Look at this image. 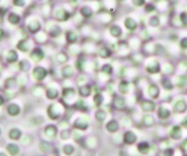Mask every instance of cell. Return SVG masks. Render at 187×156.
<instances>
[{
  "mask_svg": "<svg viewBox=\"0 0 187 156\" xmlns=\"http://www.w3.org/2000/svg\"><path fill=\"white\" fill-rule=\"evenodd\" d=\"M101 71H102V72H105L106 74H110V75H111V73L112 72V67H111V65H105V66L102 67Z\"/></svg>",
  "mask_w": 187,
  "mask_h": 156,
  "instance_id": "41",
  "label": "cell"
},
{
  "mask_svg": "<svg viewBox=\"0 0 187 156\" xmlns=\"http://www.w3.org/2000/svg\"><path fill=\"white\" fill-rule=\"evenodd\" d=\"M0 135H1V129H0Z\"/></svg>",
  "mask_w": 187,
  "mask_h": 156,
  "instance_id": "52",
  "label": "cell"
},
{
  "mask_svg": "<svg viewBox=\"0 0 187 156\" xmlns=\"http://www.w3.org/2000/svg\"><path fill=\"white\" fill-rule=\"evenodd\" d=\"M154 118L151 117V116H146L143 118V124L144 125H147V126H151L154 124Z\"/></svg>",
  "mask_w": 187,
  "mask_h": 156,
  "instance_id": "36",
  "label": "cell"
},
{
  "mask_svg": "<svg viewBox=\"0 0 187 156\" xmlns=\"http://www.w3.org/2000/svg\"><path fill=\"white\" fill-rule=\"evenodd\" d=\"M6 62L9 64H13L18 60V54L15 50H10L6 54Z\"/></svg>",
  "mask_w": 187,
  "mask_h": 156,
  "instance_id": "6",
  "label": "cell"
},
{
  "mask_svg": "<svg viewBox=\"0 0 187 156\" xmlns=\"http://www.w3.org/2000/svg\"><path fill=\"white\" fill-rule=\"evenodd\" d=\"M90 156H92V155H90Z\"/></svg>",
  "mask_w": 187,
  "mask_h": 156,
  "instance_id": "53",
  "label": "cell"
},
{
  "mask_svg": "<svg viewBox=\"0 0 187 156\" xmlns=\"http://www.w3.org/2000/svg\"><path fill=\"white\" fill-rule=\"evenodd\" d=\"M111 55V50L109 48L103 47L102 49H100V50H99V56H100L101 58L106 59V58L110 57Z\"/></svg>",
  "mask_w": 187,
  "mask_h": 156,
  "instance_id": "26",
  "label": "cell"
},
{
  "mask_svg": "<svg viewBox=\"0 0 187 156\" xmlns=\"http://www.w3.org/2000/svg\"><path fill=\"white\" fill-rule=\"evenodd\" d=\"M80 13L86 19L91 18L93 16V10L89 6H83L80 10Z\"/></svg>",
  "mask_w": 187,
  "mask_h": 156,
  "instance_id": "16",
  "label": "cell"
},
{
  "mask_svg": "<svg viewBox=\"0 0 187 156\" xmlns=\"http://www.w3.org/2000/svg\"><path fill=\"white\" fill-rule=\"evenodd\" d=\"M165 155L166 156H172L173 155V150L171 149H168L165 151Z\"/></svg>",
  "mask_w": 187,
  "mask_h": 156,
  "instance_id": "47",
  "label": "cell"
},
{
  "mask_svg": "<svg viewBox=\"0 0 187 156\" xmlns=\"http://www.w3.org/2000/svg\"><path fill=\"white\" fill-rule=\"evenodd\" d=\"M0 156H8L5 152H0Z\"/></svg>",
  "mask_w": 187,
  "mask_h": 156,
  "instance_id": "50",
  "label": "cell"
},
{
  "mask_svg": "<svg viewBox=\"0 0 187 156\" xmlns=\"http://www.w3.org/2000/svg\"><path fill=\"white\" fill-rule=\"evenodd\" d=\"M170 112L168 110L165 109V108H160L159 109V112H158V116L162 119H167V117H169Z\"/></svg>",
  "mask_w": 187,
  "mask_h": 156,
  "instance_id": "31",
  "label": "cell"
},
{
  "mask_svg": "<svg viewBox=\"0 0 187 156\" xmlns=\"http://www.w3.org/2000/svg\"><path fill=\"white\" fill-rule=\"evenodd\" d=\"M17 49L19 50L23 51V53H27V51L29 50V44H28V42L25 39H23V40H21V41L18 42Z\"/></svg>",
  "mask_w": 187,
  "mask_h": 156,
  "instance_id": "20",
  "label": "cell"
},
{
  "mask_svg": "<svg viewBox=\"0 0 187 156\" xmlns=\"http://www.w3.org/2000/svg\"><path fill=\"white\" fill-rule=\"evenodd\" d=\"M51 148H52V146L48 142H42L40 144V150H42L43 151H49L51 150Z\"/></svg>",
  "mask_w": 187,
  "mask_h": 156,
  "instance_id": "39",
  "label": "cell"
},
{
  "mask_svg": "<svg viewBox=\"0 0 187 156\" xmlns=\"http://www.w3.org/2000/svg\"><path fill=\"white\" fill-rule=\"evenodd\" d=\"M5 102H6V97H5V95L2 94V93H0V107H2L4 104H5Z\"/></svg>",
  "mask_w": 187,
  "mask_h": 156,
  "instance_id": "46",
  "label": "cell"
},
{
  "mask_svg": "<svg viewBox=\"0 0 187 156\" xmlns=\"http://www.w3.org/2000/svg\"><path fill=\"white\" fill-rule=\"evenodd\" d=\"M54 18L55 20L59 21V22H63V21H67L70 18V13L64 10V9H59L55 11L54 13Z\"/></svg>",
  "mask_w": 187,
  "mask_h": 156,
  "instance_id": "2",
  "label": "cell"
},
{
  "mask_svg": "<svg viewBox=\"0 0 187 156\" xmlns=\"http://www.w3.org/2000/svg\"><path fill=\"white\" fill-rule=\"evenodd\" d=\"M137 139L136 135L133 132H126L124 136V141L126 144H133Z\"/></svg>",
  "mask_w": 187,
  "mask_h": 156,
  "instance_id": "14",
  "label": "cell"
},
{
  "mask_svg": "<svg viewBox=\"0 0 187 156\" xmlns=\"http://www.w3.org/2000/svg\"><path fill=\"white\" fill-rule=\"evenodd\" d=\"M7 113L10 116L15 117L21 113V108L19 105H17L16 103H11L10 105H8V107H7Z\"/></svg>",
  "mask_w": 187,
  "mask_h": 156,
  "instance_id": "3",
  "label": "cell"
},
{
  "mask_svg": "<svg viewBox=\"0 0 187 156\" xmlns=\"http://www.w3.org/2000/svg\"><path fill=\"white\" fill-rule=\"evenodd\" d=\"M8 20L10 22V24H13V25H16V24H19L20 22H21V16H19L17 13H14V12H11L8 16Z\"/></svg>",
  "mask_w": 187,
  "mask_h": 156,
  "instance_id": "13",
  "label": "cell"
},
{
  "mask_svg": "<svg viewBox=\"0 0 187 156\" xmlns=\"http://www.w3.org/2000/svg\"><path fill=\"white\" fill-rule=\"evenodd\" d=\"M162 85H163V87L166 88L167 90H171V89L173 88V85H172L171 82H170L169 80H164L162 81Z\"/></svg>",
  "mask_w": 187,
  "mask_h": 156,
  "instance_id": "40",
  "label": "cell"
},
{
  "mask_svg": "<svg viewBox=\"0 0 187 156\" xmlns=\"http://www.w3.org/2000/svg\"><path fill=\"white\" fill-rule=\"evenodd\" d=\"M137 150L141 153H147L149 151V144L146 142H141L137 145Z\"/></svg>",
  "mask_w": 187,
  "mask_h": 156,
  "instance_id": "29",
  "label": "cell"
},
{
  "mask_svg": "<svg viewBox=\"0 0 187 156\" xmlns=\"http://www.w3.org/2000/svg\"><path fill=\"white\" fill-rule=\"evenodd\" d=\"M7 150L8 152L11 155V156H16L19 152H20V149L19 147L14 144V143H10L7 146Z\"/></svg>",
  "mask_w": 187,
  "mask_h": 156,
  "instance_id": "15",
  "label": "cell"
},
{
  "mask_svg": "<svg viewBox=\"0 0 187 156\" xmlns=\"http://www.w3.org/2000/svg\"><path fill=\"white\" fill-rule=\"evenodd\" d=\"M21 131L17 128H13V129H11L10 132H9V137L12 140H17L20 138L21 136Z\"/></svg>",
  "mask_w": 187,
  "mask_h": 156,
  "instance_id": "22",
  "label": "cell"
},
{
  "mask_svg": "<svg viewBox=\"0 0 187 156\" xmlns=\"http://www.w3.org/2000/svg\"><path fill=\"white\" fill-rule=\"evenodd\" d=\"M182 125H184L185 127H187V119L182 122Z\"/></svg>",
  "mask_w": 187,
  "mask_h": 156,
  "instance_id": "49",
  "label": "cell"
},
{
  "mask_svg": "<svg viewBox=\"0 0 187 156\" xmlns=\"http://www.w3.org/2000/svg\"><path fill=\"white\" fill-rule=\"evenodd\" d=\"M57 129L54 125H48L45 128V134L49 137H54L56 135Z\"/></svg>",
  "mask_w": 187,
  "mask_h": 156,
  "instance_id": "23",
  "label": "cell"
},
{
  "mask_svg": "<svg viewBox=\"0 0 187 156\" xmlns=\"http://www.w3.org/2000/svg\"><path fill=\"white\" fill-rule=\"evenodd\" d=\"M27 28H28V31H29L30 33L36 34V33H37V32L40 30L41 24H40V23H39L37 20H33V21H31V22L28 24Z\"/></svg>",
  "mask_w": 187,
  "mask_h": 156,
  "instance_id": "7",
  "label": "cell"
},
{
  "mask_svg": "<svg viewBox=\"0 0 187 156\" xmlns=\"http://www.w3.org/2000/svg\"><path fill=\"white\" fill-rule=\"evenodd\" d=\"M66 37H67V41L69 44H73V43H75L78 40V35L74 31H68L67 33Z\"/></svg>",
  "mask_w": 187,
  "mask_h": 156,
  "instance_id": "21",
  "label": "cell"
},
{
  "mask_svg": "<svg viewBox=\"0 0 187 156\" xmlns=\"http://www.w3.org/2000/svg\"><path fill=\"white\" fill-rule=\"evenodd\" d=\"M75 126L77 128H80V129H86L88 127V124L85 121L81 120V119H78L75 122Z\"/></svg>",
  "mask_w": 187,
  "mask_h": 156,
  "instance_id": "32",
  "label": "cell"
},
{
  "mask_svg": "<svg viewBox=\"0 0 187 156\" xmlns=\"http://www.w3.org/2000/svg\"><path fill=\"white\" fill-rule=\"evenodd\" d=\"M140 106H141V109L144 111H149V112L154 111L155 109V104L152 101H149V100L142 101L141 103H140Z\"/></svg>",
  "mask_w": 187,
  "mask_h": 156,
  "instance_id": "9",
  "label": "cell"
},
{
  "mask_svg": "<svg viewBox=\"0 0 187 156\" xmlns=\"http://www.w3.org/2000/svg\"><path fill=\"white\" fill-rule=\"evenodd\" d=\"M30 57L33 59V61L35 62H40L43 58H44V53L43 50L39 48H35L32 50L31 54H30Z\"/></svg>",
  "mask_w": 187,
  "mask_h": 156,
  "instance_id": "4",
  "label": "cell"
},
{
  "mask_svg": "<svg viewBox=\"0 0 187 156\" xmlns=\"http://www.w3.org/2000/svg\"><path fill=\"white\" fill-rule=\"evenodd\" d=\"M106 116H107V114H106V112H104L103 110H98V111L96 113V118H97V120L99 121V122H103V121L105 120Z\"/></svg>",
  "mask_w": 187,
  "mask_h": 156,
  "instance_id": "35",
  "label": "cell"
},
{
  "mask_svg": "<svg viewBox=\"0 0 187 156\" xmlns=\"http://www.w3.org/2000/svg\"><path fill=\"white\" fill-rule=\"evenodd\" d=\"M63 151L67 154V155H70L73 151H74V147L71 145H66L63 148Z\"/></svg>",
  "mask_w": 187,
  "mask_h": 156,
  "instance_id": "38",
  "label": "cell"
},
{
  "mask_svg": "<svg viewBox=\"0 0 187 156\" xmlns=\"http://www.w3.org/2000/svg\"><path fill=\"white\" fill-rule=\"evenodd\" d=\"M94 101H95V103L97 104V106H99L100 104L102 103L103 101V96L101 93H97L95 96H94Z\"/></svg>",
  "mask_w": 187,
  "mask_h": 156,
  "instance_id": "37",
  "label": "cell"
},
{
  "mask_svg": "<svg viewBox=\"0 0 187 156\" xmlns=\"http://www.w3.org/2000/svg\"><path fill=\"white\" fill-rule=\"evenodd\" d=\"M79 93L80 95H81L82 97H88L91 93V87L88 85H84L82 86L80 90H79Z\"/></svg>",
  "mask_w": 187,
  "mask_h": 156,
  "instance_id": "25",
  "label": "cell"
},
{
  "mask_svg": "<svg viewBox=\"0 0 187 156\" xmlns=\"http://www.w3.org/2000/svg\"><path fill=\"white\" fill-rule=\"evenodd\" d=\"M149 93L153 98H157L160 93V90H159L158 86L154 83L151 84L149 87Z\"/></svg>",
  "mask_w": 187,
  "mask_h": 156,
  "instance_id": "17",
  "label": "cell"
},
{
  "mask_svg": "<svg viewBox=\"0 0 187 156\" xmlns=\"http://www.w3.org/2000/svg\"><path fill=\"white\" fill-rule=\"evenodd\" d=\"M46 94H47V97H48L49 99H55V98L58 97V92L54 88L48 89V90H47V92H46Z\"/></svg>",
  "mask_w": 187,
  "mask_h": 156,
  "instance_id": "27",
  "label": "cell"
},
{
  "mask_svg": "<svg viewBox=\"0 0 187 156\" xmlns=\"http://www.w3.org/2000/svg\"><path fill=\"white\" fill-rule=\"evenodd\" d=\"M4 37H5V31L2 28H0V41H1Z\"/></svg>",
  "mask_w": 187,
  "mask_h": 156,
  "instance_id": "48",
  "label": "cell"
},
{
  "mask_svg": "<svg viewBox=\"0 0 187 156\" xmlns=\"http://www.w3.org/2000/svg\"><path fill=\"white\" fill-rule=\"evenodd\" d=\"M47 110H48V111H47V112H48V116L52 120H56L61 115V113L58 111V107L56 106V104H53V105H51Z\"/></svg>",
  "mask_w": 187,
  "mask_h": 156,
  "instance_id": "5",
  "label": "cell"
},
{
  "mask_svg": "<svg viewBox=\"0 0 187 156\" xmlns=\"http://www.w3.org/2000/svg\"><path fill=\"white\" fill-rule=\"evenodd\" d=\"M110 34L112 37H120L123 35V30H122V28L119 25L114 24V25L111 26V28H110Z\"/></svg>",
  "mask_w": 187,
  "mask_h": 156,
  "instance_id": "11",
  "label": "cell"
},
{
  "mask_svg": "<svg viewBox=\"0 0 187 156\" xmlns=\"http://www.w3.org/2000/svg\"><path fill=\"white\" fill-rule=\"evenodd\" d=\"M107 129H108V131H110L111 133L117 131L118 130V124L116 123V121H111L110 123H108Z\"/></svg>",
  "mask_w": 187,
  "mask_h": 156,
  "instance_id": "30",
  "label": "cell"
},
{
  "mask_svg": "<svg viewBox=\"0 0 187 156\" xmlns=\"http://www.w3.org/2000/svg\"><path fill=\"white\" fill-rule=\"evenodd\" d=\"M174 110L177 112H183L186 110V104L183 100H179L175 103Z\"/></svg>",
  "mask_w": 187,
  "mask_h": 156,
  "instance_id": "18",
  "label": "cell"
},
{
  "mask_svg": "<svg viewBox=\"0 0 187 156\" xmlns=\"http://www.w3.org/2000/svg\"><path fill=\"white\" fill-rule=\"evenodd\" d=\"M132 3L136 7H141L145 5V0H132Z\"/></svg>",
  "mask_w": 187,
  "mask_h": 156,
  "instance_id": "42",
  "label": "cell"
},
{
  "mask_svg": "<svg viewBox=\"0 0 187 156\" xmlns=\"http://www.w3.org/2000/svg\"><path fill=\"white\" fill-rule=\"evenodd\" d=\"M18 85V81L15 78H9L4 81V87L7 90H13Z\"/></svg>",
  "mask_w": 187,
  "mask_h": 156,
  "instance_id": "10",
  "label": "cell"
},
{
  "mask_svg": "<svg viewBox=\"0 0 187 156\" xmlns=\"http://www.w3.org/2000/svg\"><path fill=\"white\" fill-rule=\"evenodd\" d=\"M180 47L182 49H187V37H183L181 40H180Z\"/></svg>",
  "mask_w": 187,
  "mask_h": 156,
  "instance_id": "45",
  "label": "cell"
},
{
  "mask_svg": "<svg viewBox=\"0 0 187 156\" xmlns=\"http://www.w3.org/2000/svg\"><path fill=\"white\" fill-rule=\"evenodd\" d=\"M146 70L149 73H157V72L160 71V65L158 64V62L154 61V62H153L151 65H149L147 67Z\"/></svg>",
  "mask_w": 187,
  "mask_h": 156,
  "instance_id": "19",
  "label": "cell"
},
{
  "mask_svg": "<svg viewBox=\"0 0 187 156\" xmlns=\"http://www.w3.org/2000/svg\"><path fill=\"white\" fill-rule=\"evenodd\" d=\"M159 18L157 16H152L150 18V21H149V24L153 27H156L159 25Z\"/></svg>",
  "mask_w": 187,
  "mask_h": 156,
  "instance_id": "34",
  "label": "cell"
},
{
  "mask_svg": "<svg viewBox=\"0 0 187 156\" xmlns=\"http://www.w3.org/2000/svg\"><path fill=\"white\" fill-rule=\"evenodd\" d=\"M113 104H114V107L116 110H123L124 107H125V103H124V97L122 96H118V97H115L114 98V101H113Z\"/></svg>",
  "mask_w": 187,
  "mask_h": 156,
  "instance_id": "12",
  "label": "cell"
},
{
  "mask_svg": "<svg viewBox=\"0 0 187 156\" xmlns=\"http://www.w3.org/2000/svg\"><path fill=\"white\" fill-rule=\"evenodd\" d=\"M73 68L71 67V66H66L63 67L62 69V74H63V77L67 79V78H70L72 75H73Z\"/></svg>",
  "mask_w": 187,
  "mask_h": 156,
  "instance_id": "24",
  "label": "cell"
},
{
  "mask_svg": "<svg viewBox=\"0 0 187 156\" xmlns=\"http://www.w3.org/2000/svg\"><path fill=\"white\" fill-rule=\"evenodd\" d=\"M61 33V28L57 25H54L49 32V35L51 36V37H57Z\"/></svg>",
  "mask_w": 187,
  "mask_h": 156,
  "instance_id": "28",
  "label": "cell"
},
{
  "mask_svg": "<svg viewBox=\"0 0 187 156\" xmlns=\"http://www.w3.org/2000/svg\"><path fill=\"white\" fill-rule=\"evenodd\" d=\"M124 26H125L126 29H128V30H130V31H135V30L137 28L138 24H137V23L133 18L127 17V18H125V20H124Z\"/></svg>",
  "mask_w": 187,
  "mask_h": 156,
  "instance_id": "8",
  "label": "cell"
},
{
  "mask_svg": "<svg viewBox=\"0 0 187 156\" xmlns=\"http://www.w3.org/2000/svg\"><path fill=\"white\" fill-rule=\"evenodd\" d=\"M154 10H155V8H154V6L153 4H147V5L145 6V11H146L147 12L154 11Z\"/></svg>",
  "mask_w": 187,
  "mask_h": 156,
  "instance_id": "44",
  "label": "cell"
},
{
  "mask_svg": "<svg viewBox=\"0 0 187 156\" xmlns=\"http://www.w3.org/2000/svg\"><path fill=\"white\" fill-rule=\"evenodd\" d=\"M13 5L23 8L25 5V0H13Z\"/></svg>",
  "mask_w": 187,
  "mask_h": 156,
  "instance_id": "43",
  "label": "cell"
},
{
  "mask_svg": "<svg viewBox=\"0 0 187 156\" xmlns=\"http://www.w3.org/2000/svg\"><path fill=\"white\" fill-rule=\"evenodd\" d=\"M180 134H181V132H180V128L179 126H175V127L172 129L171 133H170L171 136H172L173 138H176V139H178V138L180 137Z\"/></svg>",
  "mask_w": 187,
  "mask_h": 156,
  "instance_id": "33",
  "label": "cell"
},
{
  "mask_svg": "<svg viewBox=\"0 0 187 156\" xmlns=\"http://www.w3.org/2000/svg\"><path fill=\"white\" fill-rule=\"evenodd\" d=\"M32 73H33L34 79L38 80V81H40L47 76V73H48V72H47V70L42 67H35L33 69Z\"/></svg>",
  "mask_w": 187,
  "mask_h": 156,
  "instance_id": "1",
  "label": "cell"
},
{
  "mask_svg": "<svg viewBox=\"0 0 187 156\" xmlns=\"http://www.w3.org/2000/svg\"><path fill=\"white\" fill-rule=\"evenodd\" d=\"M0 1H1V0H0Z\"/></svg>",
  "mask_w": 187,
  "mask_h": 156,
  "instance_id": "54",
  "label": "cell"
},
{
  "mask_svg": "<svg viewBox=\"0 0 187 156\" xmlns=\"http://www.w3.org/2000/svg\"><path fill=\"white\" fill-rule=\"evenodd\" d=\"M119 1H124V0H119Z\"/></svg>",
  "mask_w": 187,
  "mask_h": 156,
  "instance_id": "51",
  "label": "cell"
}]
</instances>
